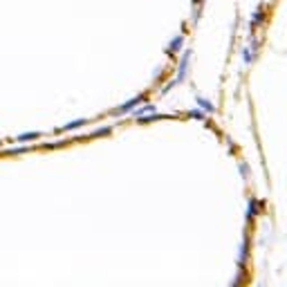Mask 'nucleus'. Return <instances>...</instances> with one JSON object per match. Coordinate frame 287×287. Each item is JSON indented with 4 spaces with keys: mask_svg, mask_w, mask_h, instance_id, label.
I'll return each mask as SVG.
<instances>
[{
    "mask_svg": "<svg viewBox=\"0 0 287 287\" xmlns=\"http://www.w3.org/2000/svg\"><path fill=\"white\" fill-rule=\"evenodd\" d=\"M191 50H184L182 52V59H180V68H178V76H175V83H184L186 81V74H189V65H191Z\"/></svg>",
    "mask_w": 287,
    "mask_h": 287,
    "instance_id": "1",
    "label": "nucleus"
},
{
    "mask_svg": "<svg viewBox=\"0 0 287 287\" xmlns=\"http://www.w3.org/2000/svg\"><path fill=\"white\" fill-rule=\"evenodd\" d=\"M139 103H144V97H135V99H130V101H126V103H121L117 110H114L112 114H126V112H132L135 110V106H139Z\"/></svg>",
    "mask_w": 287,
    "mask_h": 287,
    "instance_id": "2",
    "label": "nucleus"
},
{
    "mask_svg": "<svg viewBox=\"0 0 287 287\" xmlns=\"http://www.w3.org/2000/svg\"><path fill=\"white\" fill-rule=\"evenodd\" d=\"M182 47H184V36L180 34V36H175L173 41L169 43V45H166V54H169V56L180 54V52H182Z\"/></svg>",
    "mask_w": 287,
    "mask_h": 287,
    "instance_id": "3",
    "label": "nucleus"
},
{
    "mask_svg": "<svg viewBox=\"0 0 287 287\" xmlns=\"http://www.w3.org/2000/svg\"><path fill=\"white\" fill-rule=\"evenodd\" d=\"M262 21H265V7H258L256 12L251 14V21H249V30L253 32V30H256L258 25H260Z\"/></svg>",
    "mask_w": 287,
    "mask_h": 287,
    "instance_id": "4",
    "label": "nucleus"
},
{
    "mask_svg": "<svg viewBox=\"0 0 287 287\" xmlns=\"http://www.w3.org/2000/svg\"><path fill=\"white\" fill-rule=\"evenodd\" d=\"M260 209H262V202H260V200H256V198H251V202L249 204H247V218H256V215H258V211H260Z\"/></svg>",
    "mask_w": 287,
    "mask_h": 287,
    "instance_id": "5",
    "label": "nucleus"
},
{
    "mask_svg": "<svg viewBox=\"0 0 287 287\" xmlns=\"http://www.w3.org/2000/svg\"><path fill=\"white\" fill-rule=\"evenodd\" d=\"M195 103H198V108H202V112H213L215 106H213V101L211 99H204V97H195Z\"/></svg>",
    "mask_w": 287,
    "mask_h": 287,
    "instance_id": "6",
    "label": "nucleus"
},
{
    "mask_svg": "<svg viewBox=\"0 0 287 287\" xmlns=\"http://www.w3.org/2000/svg\"><path fill=\"white\" fill-rule=\"evenodd\" d=\"M247 258H249V240H242V245H240V267H245V262H247Z\"/></svg>",
    "mask_w": 287,
    "mask_h": 287,
    "instance_id": "7",
    "label": "nucleus"
},
{
    "mask_svg": "<svg viewBox=\"0 0 287 287\" xmlns=\"http://www.w3.org/2000/svg\"><path fill=\"white\" fill-rule=\"evenodd\" d=\"M141 106V103H139ZM148 112H155V106H153V103H146V106H141L139 110H132V117H141V114H148Z\"/></svg>",
    "mask_w": 287,
    "mask_h": 287,
    "instance_id": "8",
    "label": "nucleus"
},
{
    "mask_svg": "<svg viewBox=\"0 0 287 287\" xmlns=\"http://www.w3.org/2000/svg\"><path fill=\"white\" fill-rule=\"evenodd\" d=\"M85 123H88V119H76V121L65 123V126L61 128V132H65V130H74V128H81V126H85Z\"/></svg>",
    "mask_w": 287,
    "mask_h": 287,
    "instance_id": "9",
    "label": "nucleus"
},
{
    "mask_svg": "<svg viewBox=\"0 0 287 287\" xmlns=\"http://www.w3.org/2000/svg\"><path fill=\"white\" fill-rule=\"evenodd\" d=\"M256 50H258V43H253L251 47H247L245 50V63H249V61L256 59Z\"/></svg>",
    "mask_w": 287,
    "mask_h": 287,
    "instance_id": "10",
    "label": "nucleus"
},
{
    "mask_svg": "<svg viewBox=\"0 0 287 287\" xmlns=\"http://www.w3.org/2000/svg\"><path fill=\"white\" fill-rule=\"evenodd\" d=\"M34 139H38V132H25V135H18L16 137V141H34Z\"/></svg>",
    "mask_w": 287,
    "mask_h": 287,
    "instance_id": "11",
    "label": "nucleus"
},
{
    "mask_svg": "<svg viewBox=\"0 0 287 287\" xmlns=\"http://www.w3.org/2000/svg\"><path fill=\"white\" fill-rule=\"evenodd\" d=\"M189 117H193V119H204V112H202V110H191Z\"/></svg>",
    "mask_w": 287,
    "mask_h": 287,
    "instance_id": "12",
    "label": "nucleus"
},
{
    "mask_svg": "<svg viewBox=\"0 0 287 287\" xmlns=\"http://www.w3.org/2000/svg\"><path fill=\"white\" fill-rule=\"evenodd\" d=\"M106 132H110V128H99V130L94 132V135H106Z\"/></svg>",
    "mask_w": 287,
    "mask_h": 287,
    "instance_id": "13",
    "label": "nucleus"
},
{
    "mask_svg": "<svg viewBox=\"0 0 287 287\" xmlns=\"http://www.w3.org/2000/svg\"><path fill=\"white\" fill-rule=\"evenodd\" d=\"M247 171H249V169H247V164H240V173L245 175V178H247Z\"/></svg>",
    "mask_w": 287,
    "mask_h": 287,
    "instance_id": "14",
    "label": "nucleus"
}]
</instances>
